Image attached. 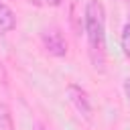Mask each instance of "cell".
I'll use <instances>...</instances> for the list:
<instances>
[{"label":"cell","instance_id":"obj_1","mask_svg":"<svg viewBox=\"0 0 130 130\" xmlns=\"http://www.w3.org/2000/svg\"><path fill=\"white\" fill-rule=\"evenodd\" d=\"M83 26L91 63L102 69L106 59V10L100 0H87L83 12Z\"/></svg>","mask_w":130,"mask_h":130},{"label":"cell","instance_id":"obj_2","mask_svg":"<svg viewBox=\"0 0 130 130\" xmlns=\"http://www.w3.org/2000/svg\"><path fill=\"white\" fill-rule=\"evenodd\" d=\"M41 41H43V47L49 51V55H53V57L67 55V41L59 28H45L41 32Z\"/></svg>","mask_w":130,"mask_h":130},{"label":"cell","instance_id":"obj_3","mask_svg":"<svg viewBox=\"0 0 130 130\" xmlns=\"http://www.w3.org/2000/svg\"><path fill=\"white\" fill-rule=\"evenodd\" d=\"M67 98H69V102L73 104V108H75L83 118H89V116H91V100H89L87 91H85L81 85L69 83V85H67Z\"/></svg>","mask_w":130,"mask_h":130},{"label":"cell","instance_id":"obj_4","mask_svg":"<svg viewBox=\"0 0 130 130\" xmlns=\"http://www.w3.org/2000/svg\"><path fill=\"white\" fill-rule=\"evenodd\" d=\"M16 26V16L8 4L0 0V32H10Z\"/></svg>","mask_w":130,"mask_h":130},{"label":"cell","instance_id":"obj_5","mask_svg":"<svg viewBox=\"0 0 130 130\" xmlns=\"http://www.w3.org/2000/svg\"><path fill=\"white\" fill-rule=\"evenodd\" d=\"M0 130H14V122H12V114L10 108L6 104L0 102Z\"/></svg>","mask_w":130,"mask_h":130},{"label":"cell","instance_id":"obj_6","mask_svg":"<svg viewBox=\"0 0 130 130\" xmlns=\"http://www.w3.org/2000/svg\"><path fill=\"white\" fill-rule=\"evenodd\" d=\"M120 45H122V51H124V55L130 59V18H128V22H126V24H124V28H122Z\"/></svg>","mask_w":130,"mask_h":130},{"label":"cell","instance_id":"obj_7","mask_svg":"<svg viewBox=\"0 0 130 130\" xmlns=\"http://www.w3.org/2000/svg\"><path fill=\"white\" fill-rule=\"evenodd\" d=\"M61 2L63 0H47V4H51V6H61Z\"/></svg>","mask_w":130,"mask_h":130},{"label":"cell","instance_id":"obj_8","mask_svg":"<svg viewBox=\"0 0 130 130\" xmlns=\"http://www.w3.org/2000/svg\"><path fill=\"white\" fill-rule=\"evenodd\" d=\"M35 130H45V126H41V124H39V126H37Z\"/></svg>","mask_w":130,"mask_h":130},{"label":"cell","instance_id":"obj_9","mask_svg":"<svg viewBox=\"0 0 130 130\" xmlns=\"http://www.w3.org/2000/svg\"><path fill=\"white\" fill-rule=\"evenodd\" d=\"M128 2H130V0H128Z\"/></svg>","mask_w":130,"mask_h":130}]
</instances>
